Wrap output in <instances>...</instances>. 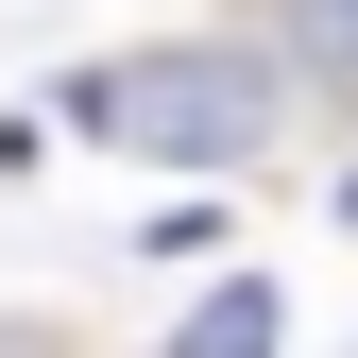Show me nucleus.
<instances>
[{"mask_svg":"<svg viewBox=\"0 0 358 358\" xmlns=\"http://www.w3.org/2000/svg\"><path fill=\"white\" fill-rule=\"evenodd\" d=\"M273 120H290V85H273V52H239V34L69 69V137L154 154V171H256V154H273Z\"/></svg>","mask_w":358,"mask_h":358,"instance_id":"1","label":"nucleus"},{"mask_svg":"<svg viewBox=\"0 0 358 358\" xmlns=\"http://www.w3.org/2000/svg\"><path fill=\"white\" fill-rule=\"evenodd\" d=\"M290 341V307H273V273H239V290H205L188 324H171V358H273Z\"/></svg>","mask_w":358,"mask_h":358,"instance_id":"2","label":"nucleus"},{"mask_svg":"<svg viewBox=\"0 0 358 358\" xmlns=\"http://www.w3.org/2000/svg\"><path fill=\"white\" fill-rule=\"evenodd\" d=\"M273 52L307 85H358V0H273Z\"/></svg>","mask_w":358,"mask_h":358,"instance_id":"3","label":"nucleus"},{"mask_svg":"<svg viewBox=\"0 0 358 358\" xmlns=\"http://www.w3.org/2000/svg\"><path fill=\"white\" fill-rule=\"evenodd\" d=\"M0 358H17V341H0Z\"/></svg>","mask_w":358,"mask_h":358,"instance_id":"4","label":"nucleus"}]
</instances>
